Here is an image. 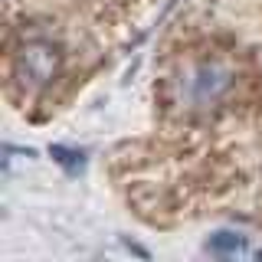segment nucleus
I'll list each match as a JSON object with an SVG mask.
<instances>
[{
  "instance_id": "nucleus-2",
  "label": "nucleus",
  "mask_w": 262,
  "mask_h": 262,
  "mask_svg": "<svg viewBox=\"0 0 262 262\" xmlns=\"http://www.w3.org/2000/svg\"><path fill=\"white\" fill-rule=\"evenodd\" d=\"M226 85H229L226 69L216 66V62H207V66H200V69H193V76H190V98L196 105H207L223 92Z\"/></svg>"
},
{
  "instance_id": "nucleus-1",
  "label": "nucleus",
  "mask_w": 262,
  "mask_h": 262,
  "mask_svg": "<svg viewBox=\"0 0 262 262\" xmlns=\"http://www.w3.org/2000/svg\"><path fill=\"white\" fill-rule=\"evenodd\" d=\"M59 69V49L46 39H33V43H23V49L16 53V79L30 89L46 85L49 79Z\"/></svg>"
},
{
  "instance_id": "nucleus-3",
  "label": "nucleus",
  "mask_w": 262,
  "mask_h": 262,
  "mask_svg": "<svg viewBox=\"0 0 262 262\" xmlns=\"http://www.w3.org/2000/svg\"><path fill=\"white\" fill-rule=\"evenodd\" d=\"M243 249H246V239L236 233H216L210 239V252H216V256H236Z\"/></svg>"
}]
</instances>
